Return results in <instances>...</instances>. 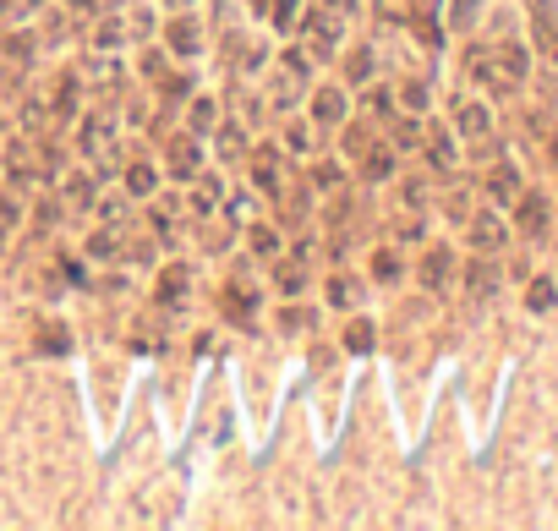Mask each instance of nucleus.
I'll return each instance as SVG.
<instances>
[{"instance_id":"15","label":"nucleus","mask_w":558,"mask_h":531,"mask_svg":"<svg viewBox=\"0 0 558 531\" xmlns=\"http://www.w3.org/2000/svg\"><path fill=\"white\" fill-rule=\"evenodd\" d=\"M372 77V50L362 44V50H351V66H345V83H367Z\"/></svg>"},{"instance_id":"2","label":"nucleus","mask_w":558,"mask_h":531,"mask_svg":"<svg viewBox=\"0 0 558 531\" xmlns=\"http://www.w3.org/2000/svg\"><path fill=\"white\" fill-rule=\"evenodd\" d=\"M165 44H170L176 55H197V50H203V33H197L192 17H170V22H165Z\"/></svg>"},{"instance_id":"36","label":"nucleus","mask_w":558,"mask_h":531,"mask_svg":"<svg viewBox=\"0 0 558 531\" xmlns=\"http://www.w3.org/2000/svg\"><path fill=\"white\" fill-rule=\"evenodd\" d=\"M0 247H6V225H0Z\"/></svg>"},{"instance_id":"10","label":"nucleus","mask_w":558,"mask_h":531,"mask_svg":"<svg viewBox=\"0 0 558 531\" xmlns=\"http://www.w3.org/2000/svg\"><path fill=\"white\" fill-rule=\"evenodd\" d=\"M487 192H493L498 203H515V192H520V181H515V170L509 165H498L493 176H487Z\"/></svg>"},{"instance_id":"20","label":"nucleus","mask_w":558,"mask_h":531,"mask_svg":"<svg viewBox=\"0 0 558 531\" xmlns=\"http://www.w3.org/2000/svg\"><path fill=\"white\" fill-rule=\"evenodd\" d=\"M394 170V154L389 148H372V159H367V181H383Z\"/></svg>"},{"instance_id":"5","label":"nucleus","mask_w":558,"mask_h":531,"mask_svg":"<svg viewBox=\"0 0 558 531\" xmlns=\"http://www.w3.org/2000/svg\"><path fill=\"white\" fill-rule=\"evenodd\" d=\"M531 22H537L542 55H548V61H558V11H553V6H537V11H531Z\"/></svg>"},{"instance_id":"6","label":"nucleus","mask_w":558,"mask_h":531,"mask_svg":"<svg viewBox=\"0 0 558 531\" xmlns=\"http://www.w3.org/2000/svg\"><path fill=\"white\" fill-rule=\"evenodd\" d=\"M312 115H318L323 126H340L345 121V88H323V94L312 99Z\"/></svg>"},{"instance_id":"7","label":"nucleus","mask_w":558,"mask_h":531,"mask_svg":"<svg viewBox=\"0 0 558 531\" xmlns=\"http://www.w3.org/2000/svg\"><path fill=\"white\" fill-rule=\"evenodd\" d=\"M542 225H548V203H542L537 192H520V230H526V236H542Z\"/></svg>"},{"instance_id":"31","label":"nucleus","mask_w":558,"mask_h":531,"mask_svg":"<svg viewBox=\"0 0 558 531\" xmlns=\"http://www.w3.org/2000/svg\"><path fill=\"white\" fill-rule=\"evenodd\" d=\"M405 105H411V110H422V105H427V94H422V83H405Z\"/></svg>"},{"instance_id":"22","label":"nucleus","mask_w":558,"mask_h":531,"mask_svg":"<svg viewBox=\"0 0 558 531\" xmlns=\"http://www.w3.org/2000/svg\"><path fill=\"white\" fill-rule=\"evenodd\" d=\"M66 192H72V203L93 209V176H72V181H66Z\"/></svg>"},{"instance_id":"23","label":"nucleus","mask_w":558,"mask_h":531,"mask_svg":"<svg viewBox=\"0 0 558 531\" xmlns=\"http://www.w3.org/2000/svg\"><path fill=\"white\" fill-rule=\"evenodd\" d=\"M427 159H433V165H449V159H455V154H449V137L444 132L427 137Z\"/></svg>"},{"instance_id":"37","label":"nucleus","mask_w":558,"mask_h":531,"mask_svg":"<svg viewBox=\"0 0 558 531\" xmlns=\"http://www.w3.org/2000/svg\"><path fill=\"white\" fill-rule=\"evenodd\" d=\"M416 6H427V0H416Z\"/></svg>"},{"instance_id":"11","label":"nucleus","mask_w":558,"mask_h":531,"mask_svg":"<svg viewBox=\"0 0 558 531\" xmlns=\"http://www.w3.org/2000/svg\"><path fill=\"white\" fill-rule=\"evenodd\" d=\"M422 280H427V285H444V280H449V247H433V252L422 258Z\"/></svg>"},{"instance_id":"26","label":"nucleus","mask_w":558,"mask_h":531,"mask_svg":"<svg viewBox=\"0 0 558 531\" xmlns=\"http://www.w3.org/2000/svg\"><path fill=\"white\" fill-rule=\"evenodd\" d=\"M471 291H476V296L493 291V269H487V263H476V269H471Z\"/></svg>"},{"instance_id":"29","label":"nucleus","mask_w":558,"mask_h":531,"mask_svg":"<svg viewBox=\"0 0 558 531\" xmlns=\"http://www.w3.org/2000/svg\"><path fill=\"white\" fill-rule=\"evenodd\" d=\"M531 307H537V313H542V307H553V285H548V280H537V291H531Z\"/></svg>"},{"instance_id":"8","label":"nucleus","mask_w":558,"mask_h":531,"mask_svg":"<svg viewBox=\"0 0 558 531\" xmlns=\"http://www.w3.org/2000/svg\"><path fill=\"white\" fill-rule=\"evenodd\" d=\"M471 241H476L482 252H498V247H504V225H498L493 214H476V219H471Z\"/></svg>"},{"instance_id":"4","label":"nucleus","mask_w":558,"mask_h":531,"mask_svg":"<svg viewBox=\"0 0 558 531\" xmlns=\"http://www.w3.org/2000/svg\"><path fill=\"white\" fill-rule=\"evenodd\" d=\"M165 165H170V176H197V137H170V154H165Z\"/></svg>"},{"instance_id":"14","label":"nucleus","mask_w":558,"mask_h":531,"mask_svg":"<svg viewBox=\"0 0 558 531\" xmlns=\"http://www.w3.org/2000/svg\"><path fill=\"white\" fill-rule=\"evenodd\" d=\"M6 170H11V181H22V187L39 176V170L28 165V148H6Z\"/></svg>"},{"instance_id":"32","label":"nucleus","mask_w":558,"mask_h":531,"mask_svg":"<svg viewBox=\"0 0 558 531\" xmlns=\"http://www.w3.org/2000/svg\"><path fill=\"white\" fill-rule=\"evenodd\" d=\"M279 291L296 296V291H301V274H296V269H285V274H279Z\"/></svg>"},{"instance_id":"38","label":"nucleus","mask_w":558,"mask_h":531,"mask_svg":"<svg viewBox=\"0 0 558 531\" xmlns=\"http://www.w3.org/2000/svg\"><path fill=\"white\" fill-rule=\"evenodd\" d=\"M176 6H186V0H176Z\"/></svg>"},{"instance_id":"13","label":"nucleus","mask_w":558,"mask_h":531,"mask_svg":"<svg viewBox=\"0 0 558 531\" xmlns=\"http://www.w3.org/2000/svg\"><path fill=\"white\" fill-rule=\"evenodd\" d=\"M126 192H132V198H148V192H154V170H148L143 159H137V165L126 170Z\"/></svg>"},{"instance_id":"27","label":"nucleus","mask_w":558,"mask_h":531,"mask_svg":"<svg viewBox=\"0 0 558 531\" xmlns=\"http://www.w3.org/2000/svg\"><path fill=\"white\" fill-rule=\"evenodd\" d=\"M88 252H93V258H110V252H115V236H110V230H99V236H88Z\"/></svg>"},{"instance_id":"19","label":"nucleus","mask_w":558,"mask_h":531,"mask_svg":"<svg viewBox=\"0 0 558 531\" xmlns=\"http://www.w3.org/2000/svg\"><path fill=\"white\" fill-rule=\"evenodd\" d=\"M285 72L296 77V83H307V77H312V55L307 50H285Z\"/></svg>"},{"instance_id":"17","label":"nucleus","mask_w":558,"mask_h":531,"mask_svg":"<svg viewBox=\"0 0 558 531\" xmlns=\"http://www.w3.org/2000/svg\"><path fill=\"white\" fill-rule=\"evenodd\" d=\"M247 241H252V252H258V258H274V247H279V236H274L269 225H252Z\"/></svg>"},{"instance_id":"21","label":"nucleus","mask_w":558,"mask_h":531,"mask_svg":"<svg viewBox=\"0 0 558 531\" xmlns=\"http://www.w3.org/2000/svg\"><path fill=\"white\" fill-rule=\"evenodd\" d=\"M329 302L334 307H351L356 302V280H345V274H340V280H329Z\"/></svg>"},{"instance_id":"3","label":"nucleus","mask_w":558,"mask_h":531,"mask_svg":"<svg viewBox=\"0 0 558 531\" xmlns=\"http://www.w3.org/2000/svg\"><path fill=\"white\" fill-rule=\"evenodd\" d=\"M110 132H115V121H110V115H88V121H83V132H77L83 154H110Z\"/></svg>"},{"instance_id":"33","label":"nucleus","mask_w":558,"mask_h":531,"mask_svg":"<svg viewBox=\"0 0 558 531\" xmlns=\"http://www.w3.org/2000/svg\"><path fill=\"white\" fill-rule=\"evenodd\" d=\"M22 209H17V198H11V192H6V198H0V225H11V219H17Z\"/></svg>"},{"instance_id":"9","label":"nucleus","mask_w":558,"mask_h":531,"mask_svg":"<svg viewBox=\"0 0 558 531\" xmlns=\"http://www.w3.org/2000/svg\"><path fill=\"white\" fill-rule=\"evenodd\" d=\"M186 126H192V137H208L219 126V105H214V99H192V121H186Z\"/></svg>"},{"instance_id":"35","label":"nucleus","mask_w":558,"mask_h":531,"mask_svg":"<svg viewBox=\"0 0 558 531\" xmlns=\"http://www.w3.org/2000/svg\"><path fill=\"white\" fill-rule=\"evenodd\" d=\"M252 11H258V17H263V11H269V0H252Z\"/></svg>"},{"instance_id":"28","label":"nucleus","mask_w":558,"mask_h":531,"mask_svg":"<svg viewBox=\"0 0 558 531\" xmlns=\"http://www.w3.org/2000/svg\"><path fill=\"white\" fill-rule=\"evenodd\" d=\"M274 22L279 28H296V0H274Z\"/></svg>"},{"instance_id":"1","label":"nucleus","mask_w":558,"mask_h":531,"mask_svg":"<svg viewBox=\"0 0 558 531\" xmlns=\"http://www.w3.org/2000/svg\"><path fill=\"white\" fill-rule=\"evenodd\" d=\"M351 11H356V0H318V6H312L307 33H312V44H318V55L334 50V39H340V22H351Z\"/></svg>"},{"instance_id":"30","label":"nucleus","mask_w":558,"mask_h":531,"mask_svg":"<svg viewBox=\"0 0 558 531\" xmlns=\"http://www.w3.org/2000/svg\"><path fill=\"white\" fill-rule=\"evenodd\" d=\"M372 269H378V280H394V274H400V263H394L389 252H378V263H372Z\"/></svg>"},{"instance_id":"25","label":"nucleus","mask_w":558,"mask_h":531,"mask_svg":"<svg viewBox=\"0 0 558 531\" xmlns=\"http://www.w3.org/2000/svg\"><path fill=\"white\" fill-rule=\"evenodd\" d=\"M345 345H351V351H372V323H351Z\"/></svg>"},{"instance_id":"24","label":"nucleus","mask_w":558,"mask_h":531,"mask_svg":"<svg viewBox=\"0 0 558 531\" xmlns=\"http://www.w3.org/2000/svg\"><path fill=\"white\" fill-rule=\"evenodd\" d=\"M219 132V148H225V159H241V132L236 126H214Z\"/></svg>"},{"instance_id":"16","label":"nucleus","mask_w":558,"mask_h":531,"mask_svg":"<svg viewBox=\"0 0 558 531\" xmlns=\"http://www.w3.org/2000/svg\"><path fill=\"white\" fill-rule=\"evenodd\" d=\"M487 126H493V121H487L482 105H465V110H460V132H465V137H482Z\"/></svg>"},{"instance_id":"34","label":"nucleus","mask_w":558,"mask_h":531,"mask_svg":"<svg viewBox=\"0 0 558 531\" xmlns=\"http://www.w3.org/2000/svg\"><path fill=\"white\" fill-rule=\"evenodd\" d=\"M11 17H22V0H0V22H11Z\"/></svg>"},{"instance_id":"18","label":"nucleus","mask_w":558,"mask_h":531,"mask_svg":"<svg viewBox=\"0 0 558 531\" xmlns=\"http://www.w3.org/2000/svg\"><path fill=\"white\" fill-rule=\"evenodd\" d=\"M181 296H186V269H170L159 280V302H181Z\"/></svg>"},{"instance_id":"12","label":"nucleus","mask_w":558,"mask_h":531,"mask_svg":"<svg viewBox=\"0 0 558 531\" xmlns=\"http://www.w3.org/2000/svg\"><path fill=\"white\" fill-rule=\"evenodd\" d=\"M33 345H39V351H50V356H61V351H72V334H61V323H44V334Z\"/></svg>"}]
</instances>
